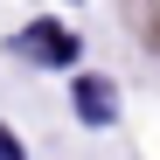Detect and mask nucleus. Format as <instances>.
Instances as JSON below:
<instances>
[{
    "label": "nucleus",
    "instance_id": "obj_1",
    "mask_svg": "<svg viewBox=\"0 0 160 160\" xmlns=\"http://www.w3.org/2000/svg\"><path fill=\"white\" fill-rule=\"evenodd\" d=\"M77 118L84 125H112V112H118V98H112V84H104V77H77Z\"/></svg>",
    "mask_w": 160,
    "mask_h": 160
},
{
    "label": "nucleus",
    "instance_id": "obj_2",
    "mask_svg": "<svg viewBox=\"0 0 160 160\" xmlns=\"http://www.w3.org/2000/svg\"><path fill=\"white\" fill-rule=\"evenodd\" d=\"M21 49L42 56V63H70V56H77V42H70V35H49V21H35V35L21 42Z\"/></svg>",
    "mask_w": 160,
    "mask_h": 160
},
{
    "label": "nucleus",
    "instance_id": "obj_3",
    "mask_svg": "<svg viewBox=\"0 0 160 160\" xmlns=\"http://www.w3.org/2000/svg\"><path fill=\"white\" fill-rule=\"evenodd\" d=\"M21 153H28V146H21V139H14V132H7V125H0V160H21Z\"/></svg>",
    "mask_w": 160,
    "mask_h": 160
}]
</instances>
